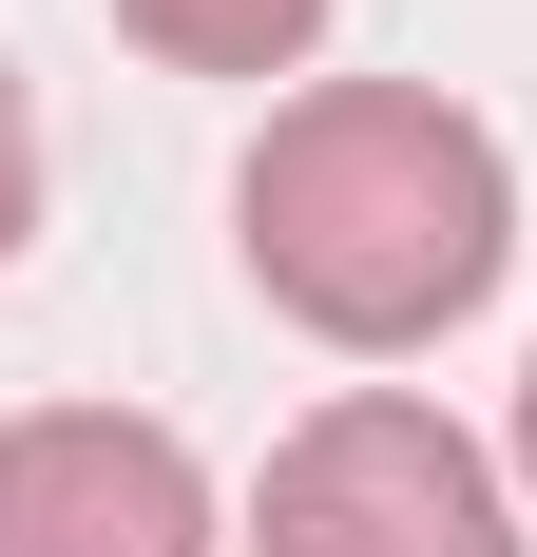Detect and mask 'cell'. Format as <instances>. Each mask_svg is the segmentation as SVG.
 <instances>
[{
  "label": "cell",
  "instance_id": "obj_6",
  "mask_svg": "<svg viewBox=\"0 0 537 557\" xmlns=\"http://www.w3.org/2000/svg\"><path fill=\"white\" fill-rule=\"evenodd\" d=\"M519 481H537V366H519Z\"/></svg>",
  "mask_w": 537,
  "mask_h": 557
},
{
  "label": "cell",
  "instance_id": "obj_1",
  "mask_svg": "<svg viewBox=\"0 0 537 557\" xmlns=\"http://www.w3.org/2000/svg\"><path fill=\"white\" fill-rule=\"evenodd\" d=\"M230 231H250V288L288 308V327L423 346V327H461V308L499 288L519 173H499V135L461 97H423V77H326V97H288L250 135Z\"/></svg>",
  "mask_w": 537,
  "mask_h": 557
},
{
  "label": "cell",
  "instance_id": "obj_5",
  "mask_svg": "<svg viewBox=\"0 0 537 557\" xmlns=\"http://www.w3.org/2000/svg\"><path fill=\"white\" fill-rule=\"evenodd\" d=\"M39 231V115H20V77H0V250Z\"/></svg>",
  "mask_w": 537,
  "mask_h": 557
},
{
  "label": "cell",
  "instance_id": "obj_3",
  "mask_svg": "<svg viewBox=\"0 0 537 557\" xmlns=\"http://www.w3.org/2000/svg\"><path fill=\"white\" fill-rule=\"evenodd\" d=\"M0 557H212V481L135 404H39L0 423Z\"/></svg>",
  "mask_w": 537,
  "mask_h": 557
},
{
  "label": "cell",
  "instance_id": "obj_4",
  "mask_svg": "<svg viewBox=\"0 0 537 557\" xmlns=\"http://www.w3.org/2000/svg\"><path fill=\"white\" fill-rule=\"evenodd\" d=\"M115 20H135L173 77H288V58L326 39V0H115Z\"/></svg>",
  "mask_w": 537,
  "mask_h": 557
},
{
  "label": "cell",
  "instance_id": "obj_2",
  "mask_svg": "<svg viewBox=\"0 0 537 557\" xmlns=\"http://www.w3.org/2000/svg\"><path fill=\"white\" fill-rule=\"evenodd\" d=\"M250 557H519L499 519V461L403 385H346L268 443V500H250Z\"/></svg>",
  "mask_w": 537,
  "mask_h": 557
}]
</instances>
